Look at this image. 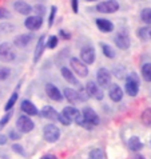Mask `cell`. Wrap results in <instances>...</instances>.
Here are the masks:
<instances>
[{"mask_svg": "<svg viewBox=\"0 0 151 159\" xmlns=\"http://www.w3.org/2000/svg\"><path fill=\"white\" fill-rule=\"evenodd\" d=\"M149 38L151 39V30H150V32H149Z\"/></svg>", "mask_w": 151, "mask_h": 159, "instance_id": "46", "label": "cell"}, {"mask_svg": "<svg viewBox=\"0 0 151 159\" xmlns=\"http://www.w3.org/2000/svg\"><path fill=\"white\" fill-rule=\"evenodd\" d=\"M11 114H6V115H4L2 119H0V126H2V127H4V126H6L7 125V123H8V120H10V119H11Z\"/></svg>", "mask_w": 151, "mask_h": 159, "instance_id": "42", "label": "cell"}, {"mask_svg": "<svg viewBox=\"0 0 151 159\" xmlns=\"http://www.w3.org/2000/svg\"><path fill=\"white\" fill-rule=\"evenodd\" d=\"M60 72H62V76L66 79V82H68L70 84H79L78 79H76V76H75V74L71 71L70 68H67V67H62Z\"/></svg>", "mask_w": 151, "mask_h": 159, "instance_id": "23", "label": "cell"}, {"mask_svg": "<svg viewBox=\"0 0 151 159\" xmlns=\"http://www.w3.org/2000/svg\"><path fill=\"white\" fill-rule=\"evenodd\" d=\"M16 100H17V94H16V92H14L11 98L8 99V102H7V104H6V107H4V110H6V111H10V110L15 106Z\"/></svg>", "mask_w": 151, "mask_h": 159, "instance_id": "33", "label": "cell"}, {"mask_svg": "<svg viewBox=\"0 0 151 159\" xmlns=\"http://www.w3.org/2000/svg\"><path fill=\"white\" fill-rule=\"evenodd\" d=\"M70 64H71V68H72V72L76 74L78 76L86 78L87 75H88V67L83 63L80 59H78V58H71V59H70Z\"/></svg>", "mask_w": 151, "mask_h": 159, "instance_id": "7", "label": "cell"}, {"mask_svg": "<svg viewBox=\"0 0 151 159\" xmlns=\"http://www.w3.org/2000/svg\"><path fill=\"white\" fill-rule=\"evenodd\" d=\"M104 151L100 148H94L92 151L90 152V159H104Z\"/></svg>", "mask_w": 151, "mask_h": 159, "instance_id": "31", "label": "cell"}, {"mask_svg": "<svg viewBox=\"0 0 151 159\" xmlns=\"http://www.w3.org/2000/svg\"><path fill=\"white\" fill-rule=\"evenodd\" d=\"M24 25H25V28L30 31H38V30H40V27L43 25V17L36 16V15L28 16L27 19L24 20Z\"/></svg>", "mask_w": 151, "mask_h": 159, "instance_id": "11", "label": "cell"}, {"mask_svg": "<svg viewBox=\"0 0 151 159\" xmlns=\"http://www.w3.org/2000/svg\"><path fill=\"white\" fill-rule=\"evenodd\" d=\"M57 43H59V38L55 36V35H51V36L48 38V42L46 44V47L50 48V50H54V48L57 46Z\"/></svg>", "mask_w": 151, "mask_h": 159, "instance_id": "32", "label": "cell"}, {"mask_svg": "<svg viewBox=\"0 0 151 159\" xmlns=\"http://www.w3.org/2000/svg\"><path fill=\"white\" fill-rule=\"evenodd\" d=\"M8 136H10L12 140H19V139L21 138L20 132H17L16 130H11V131H10V134H8Z\"/></svg>", "mask_w": 151, "mask_h": 159, "instance_id": "39", "label": "cell"}, {"mask_svg": "<svg viewBox=\"0 0 151 159\" xmlns=\"http://www.w3.org/2000/svg\"><path fill=\"white\" fill-rule=\"evenodd\" d=\"M46 94L48 95V98L55 100V102H62L63 100V94L60 92V90L52 83H47L46 84Z\"/></svg>", "mask_w": 151, "mask_h": 159, "instance_id": "13", "label": "cell"}, {"mask_svg": "<svg viewBox=\"0 0 151 159\" xmlns=\"http://www.w3.org/2000/svg\"><path fill=\"white\" fill-rule=\"evenodd\" d=\"M96 84L100 88H107L111 86V72L107 68L102 67L96 71Z\"/></svg>", "mask_w": 151, "mask_h": 159, "instance_id": "6", "label": "cell"}, {"mask_svg": "<svg viewBox=\"0 0 151 159\" xmlns=\"http://www.w3.org/2000/svg\"><path fill=\"white\" fill-rule=\"evenodd\" d=\"M119 10V3L117 0H104L96 4V11L100 14H115Z\"/></svg>", "mask_w": 151, "mask_h": 159, "instance_id": "4", "label": "cell"}, {"mask_svg": "<svg viewBox=\"0 0 151 159\" xmlns=\"http://www.w3.org/2000/svg\"><path fill=\"white\" fill-rule=\"evenodd\" d=\"M56 11H57V8L55 6H52L51 7V11H50V17H48V27H52L54 25V20H55V16H56Z\"/></svg>", "mask_w": 151, "mask_h": 159, "instance_id": "34", "label": "cell"}, {"mask_svg": "<svg viewBox=\"0 0 151 159\" xmlns=\"http://www.w3.org/2000/svg\"><path fill=\"white\" fill-rule=\"evenodd\" d=\"M16 59V51L11 43H2L0 44V61L8 63Z\"/></svg>", "mask_w": 151, "mask_h": 159, "instance_id": "2", "label": "cell"}, {"mask_svg": "<svg viewBox=\"0 0 151 159\" xmlns=\"http://www.w3.org/2000/svg\"><path fill=\"white\" fill-rule=\"evenodd\" d=\"M42 159H57L55 155H52V154H47V155L42 157Z\"/></svg>", "mask_w": 151, "mask_h": 159, "instance_id": "45", "label": "cell"}, {"mask_svg": "<svg viewBox=\"0 0 151 159\" xmlns=\"http://www.w3.org/2000/svg\"><path fill=\"white\" fill-rule=\"evenodd\" d=\"M86 2H96V0H86Z\"/></svg>", "mask_w": 151, "mask_h": 159, "instance_id": "47", "label": "cell"}, {"mask_svg": "<svg viewBox=\"0 0 151 159\" xmlns=\"http://www.w3.org/2000/svg\"><path fill=\"white\" fill-rule=\"evenodd\" d=\"M136 159H144V158H142V157H138Z\"/></svg>", "mask_w": 151, "mask_h": 159, "instance_id": "48", "label": "cell"}, {"mask_svg": "<svg viewBox=\"0 0 151 159\" xmlns=\"http://www.w3.org/2000/svg\"><path fill=\"white\" fill-rule=\"evenodd\" d=\"M128 148L131 151H139V150L143 148V143L140 142V139L138 136H131L130 140H128Z\"/></svg>", "mask_w": 151, "mask_h": 159, "instance_id": "24", "label": "cell"}, {"mask_svg": "<svg viewBox=\"0 0 151 159\" xmlns=\"http://www.w3.org/2000/svg\"><path fill=\"white\" fill-rule=\"evenodd\" d=\"M140 19L146 24H151V8H144L140 12Z\"/></svg>", "mask_w": 151, "mask_h": 159, "instance_id": "29", "label": "cell"}, {"mask_svg": "<svg viewBox=\"0 0 151 159\" xmlns=\"http://www.w3.org/2000/svg\"><path fill=\"white\" fill-rule=\"evenodd\" d=\"M11 70L7 67H0V80H6V79L10 76Z\"/></svg>", "mask_w": 151, "mask_h": 159, "instance_id": "35", "label": "cell"}, {"mask_svg": "<svg viewBox=\"0 0 151 159\" xmlns=\"http://www.w3.org/2000/svg\"><path fill=\"white\" fill-rule=\"evenodd\" d=\"M43 138L48 143H55L60 138V130L55 125H46L43 129Z\"/></svg>", "mask_w": 151, "mask_h": 159, "instance_id": "3", "label": "cell"}, {"mask_svg": "<svg viewBox=\"0 0 151 159\" xmlns=\"http://www.w3.org/2000/svg\"><path fill=\"white\" fill-rule=\"evenodd\" d=\"M20 108H21V111H23L24 114H27V115H30V116H35V115H38L39 114V110L36 108V106H35L32 102H30V100H23L21 102Z\"/></svg>", "mask_w": 151, "mask_h": 159, "instance_id": "18", "label": "cell"}, {"mask_svg": "<svg viewBox=\"0 0 151 159\" xmlns=\"http://www.w3.org/2000/svg\"><path fill=\"white\" fill-rule=\"evenodd\" d=\"M124 90H126L127 95L130 96H136L139 92V78L135 72L128 74L126 78V84H124Z\"/></svg>", "mask_w": 151, "mask_h": 159, "instance_id": "1", "label": "cell"}, {"mask_svg": "<svg viewBox=\"0 0 151 159\" xmlns=\"http://www.w3.org/2000/svg\"><path fill=\"white\" fill-rule=\"evenodd\" d=\"M31 42H32V35L31 34H20L14 39V46L17 48H23L27 47Z\"/></svg>", "mask_w": 151, "mask_h": 159, "instance_id": "15", "label": "cell"}, {"mask_svg": "<svg viewBox=\"0 0 151 159\" xmlns=\"http://www.w3.org/2000/svg\"><path fill=\"white\" fill-rule=\"evenodd\" d=\"M16 127H17V130H19L20 132H23V134H28V132H31L35 129V123L31 120L30 116L21 115L16 120Z\"/></svg>", "mask_w": 151, "mask_h": 159, "instance_id": "8", "label": "cell"}, {"mask_svg": "<svg viewBox=\"0 0 151 159\" xmlns=\"http://www.w3.org/2000/svg\"><path fill=\"white\" fill-rule=\"evenodd\" d=\"M40 115L43 118L48 119V120H52V122H56L57 118H59V112L56 111L54 107H51V106H44L40 111Z\"/></svg>", "mask_w": 151, "mask_h": 159, "instance_id": "17", "label": "cell"}, {"mask_svg": "<svg viewBox=\"0 0 151 159\" xmlns=\"http://www.w3.org/2000/svg\"><path fill=\"white\" fill-rule=\"evenodd\" d=\"M62 114L66 116V118H68L71 122H75L76 120V118L80 115V111L76 108V107H72V106H68V107H64L63 108V111H62Z\"/></svg>", "mask_w": 151, "mask_h": 159, "instance_id": "22", "label": "cell"}, {"mask_svg": "<svg viewBox=\"0 0 151 159\" xmlns=\"http://www.w3.org/2000/svg\"><path fill=\"white\" fill-rule=\"evenodd\" d=\"M7 143V136L6 135H0V146L6 144Z\"/></svg>", "mask_w": 151, "mask_h": 159, "instance_id": "44", "label": "cell"}, {"mask_svg": "<svg viewBox=\"0 0 151 159\" xmlns=\"http://www.w3.org/2000/svg\"><path fill=\"white\" fill-rule=\"evenodd\" d=\"M95 24L96 27L99 28V31H102L103 34H108V32H112L115 25L111 20H107V19H103V17H98L95 20Z\"/></svg>", "mask_w": 151, "mask_h": 159, "instance_id": "14", "label": "cell"}, {"mask_svg": "<svg viewBox=\"0 0 151 159\" xmlns=\"http://www.w3.org/2000/svg\"><path fill=\"white\" fill-rule=\"evenodd\" d=\"M44 42H46V36L42 35V36L39 38V42H38L36 48H35V52H34V63H38V61L40 60V58H42V55L44 52V47H46Z\"/></svg>", "mask_w": 151, "mask_h": 159, "instance_id": "19", "label": "cell"}, {"mask_svg": "<svg viewBox=\"0 0 151 159\" xmlns=\"http://www.w3.org/2000/svg\"><path fill=\"white\" fill-rule=\"evenodd\" d=\"M59 35H60V38L64 39V40H70L71 36H72V35H71L68 31H66V30H60L59 31Z\"/></svg>", "mask_w": 151, "mask_h": 159, "instance_id": "40", "label": "cell"}, {"mask_svg": "<svg viewBox=\"0 0 151 159\" xmlns=\"http://www.w3.org/2000/svg\"><path fill=\"white\" fill-rule=\"evenodd\" d=\"M63 98L67 99L70 103H79L80 102V98H79V92L76 90H72V88H64V91H63Z\"/></svg>", "mask_w": 151, "mask_h": 159, "instance_id": "21", "label": "cell"}, {"mask_svg": "<svg viewBox=\"0 0 151 159\" xmlns=\"http://www.w3.org/2000/svg\"><path fill=\"white\" fill-rule=\"evenodd\" d=\"M100 47H102V51H103V55L106 56V58H108V59H114L115 56H117V52H115V50L110 46V44L102 43V44H100Z\"/></svg>", "mask_w": 151, "mask_h": 159, "instance_id": "25", "label": "cell"}, {"mask_svg": "<svg viewBox=\"0 0 151 159\" xmlns=\"http://www.w3.org/2000/svg\"><path fill=\"white\" fill-rule=\"evenodd\" d=\"M12 150H14L15 152H17V154H21V155L24 154V150H23V147H21L20 144H12Z\"/></svg>", "mask_w": 151, "mask_h": 159, "instance_id": "43", "label": "cell"}, {"mask_svg": "<svg viewBox=\"0 0 151 159\" xmlns=\"http://www.w3.org/2000/svg\"><path fill=\"white\" fill-rule=\"evenodd\" d=\"M14 10L20 15H30L32 12V7L30 6L27 2H23V0H17L14 3Z\"/></svg>", "mask_w": 151, "mask_h": 159, "instance_id": "16", "label": "cell"}, {"mask_svg": "<svg viewBox=\"0 0 151 159\" xmlns=\"http://www.w3.org/2000/svg\"><path fill=\"white\" fill-rule=\"evenodd\" d=\"M71 8L74 14H78L79 11V0H71Z\"/></svg>", "mask_w": 151, "mask_h": 159, "instance_id": "41", "label": "cell"}, {"mask_svg": "<svg viewBox=\"0 0 151 159\" xmlns=\"http://www.w3.org/2000/svg\"><path fill=\"white\" fill-rule=\"evenodd\" d=\"M142 119V123L147 127H151V108H146L140 115Z\"/></svg>", "mask_w": 151, "mask_h": 159, "instance_id": "27", "label": "cell"}, {"mask_svg": "<svg viewBox=\"0 0 151 159\" xmlns=\"http://www.w3.org/2000/svg\"><path fill=\"white\" fill-rule=\"evenodd\" d=\"M11 17V12L6 10V8H3V7H0V19H10Z\"/></svg>", "mask_w": 151, "mask_h": 159, "instance_id": "37", "label": "cell"}, {"mask_svg": "<svg viewBox=\"0 0 151 159\" xmlns=\"http://www.w3.org/2000/svg\"><path fill=\"white\" fill-rule=\"evenodd\" d=\"M15 31V25L11 24V23H0V36H4V35H10L11 32Z\"/></svg>", "mask_w": 151, "mask_h": 159, "instance_id": "26", "label": "cell"}, {"mask_svg": "<svg viewBox=\"0 0 151 159\" xmlns=\"http://www.w3.org/2000/svg\"><path fill=\"white\" fill-rule=\"evenodd\" d=\"M142 76L146 82H151V63H146L142 66Z\"/></svg>", "mask_w": 151, "mask_h": 159, "instance_id": "28", "label": "cell"}, {"mask_svg": "<svg viewBox=\"0 0 151 159\" xmlns=\"http://www.w3.org/2000/svg\"><path fill=\"white\" fill-rule=\"evenodd\" d=\"M108 95L112 102H121L123 99V90L119 87V84H111Z\"/></svg>", "mask_w": 151, "mask_h": 159, "instance_id": "20", "label": "cell"}, {"mask_svg": "<svg viewBox=\"0 0 151 159\" xmlns=\"http://www.w3.org/2000/svg\"><path fill=\"white\" fill-rule=\"evenodd\" d=\"M114 42H115V46L118 48H121V50H127V48H130V46H131L130 36H128V34L126 31H121V32H118L115 35Z\"/></svg>", "mask_w": 151, "mask_h": 159, "instance_id": "9", "label": "cell"}, {"mask_svg": "<svg viewBox=\"0 0 151 159\" xmlns=\"http://www.w3.org/2000/svg\"><path fill=\"white\" fill-rule=\"evenodd\" d=\"M80 60L83 61L86 66L92 64L95 61V50L92 46H84L80 50Z\"/></svg>", "mask_w": 151, "mask_h": 159, "instance_id": "10", "label": "cell"}, {"mask_svg": "<svg viewBox=\"0 0 151 159\" xmlns=\"http://www.w3.org/2000/svg\"><path fill=\"white\" fill-rule=\"evenodd\" d=\"M84 91L88 95V98L91 96V98H94L96 100H102L104 98L103 88H100L95 82H87L86 86H84Z\"/></svg>", "mask_w": 151, "mask_h": 159, "instance_id": "5", "label": "cell"}, {"mask_svg": "<svg viewBox=\"0 0 151 159\" xmlns=\"http://www.w3.org/2000/svg\"><path fill=\"white\" fill-rule=\"evenodd\" d=\"M80 114H82V116L84 118V120L88 122L90 125H92L94 127L98 125V123H99V116H98V114L91 107H84Z\"/></svg>", "mask_w": 151, "mask_h": 159, "instance_id": "12", "label": "cell"}, {"mask_svg": "<svg viewBox=\"0 0 151 159\" xmlns=\"http://www.w3.org/2000/svg\"><path fill=\"white\" fill-rule=\"evenodd\" d=\"M149 32H150V30L147 27H140V28L136 30V36L139 38L140 40H147Z\"/></svg>", "mask_w": 151, "mask_h": 159, "instance_id": "30", "label": "cell"}, {"mask_svg": "<svg viewBox=\"0 0 151 159\" xmlns=\"http://www.w3.org/2000/svg\"><path fill=\"white\" fill-rule=\"evenodd\" d=\"M32 11L36 14V16L43 17V15H44V6H42V4H38V6H35L32 8Z\"/></svg>", "mask_w": 151, "mask_h": 159, "instance_id": "36", "label": "cell"}, {"mask_svg": "<svg viewBox=\"0 0 151 159\" xmlns=\"http://www.w3.org/2000/svg\"><path fill=\"white\" fill-rule=\"evenodd\" d=\"M57 120H59V122H60L63 126H70L71 123H72V122H71L68 118H66V116L63 115V114H59V118H57Z\"/></svg>", "mask_w": 151, "mask_h": 159, "instance_id": "38", "label": "cell"}]
</instances>
